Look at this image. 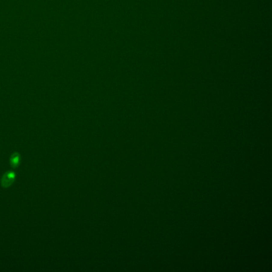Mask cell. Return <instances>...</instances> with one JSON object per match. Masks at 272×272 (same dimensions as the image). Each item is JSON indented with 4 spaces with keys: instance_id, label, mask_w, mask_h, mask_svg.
I'll return each mask as SVG.
<instances>
[{
    "instance_id": "cell-1",
    "label": "cell",
    "mask_w": 272,
    "mask_h": 272,
    "mask_svg": "<svg viewBox=\"0 0 272 272\" xmlns=\"http://www.w3.org/2000/svg\"><path fill=\"white\" fill-rule=\"evenodd\" d=\"M16 173L14 171H7L3 175L1 180V185L3 188H9L14 183Z\"/></svg>"
},
{
    "instance_id": "cell-2",
    "label": "cell",
    "mask_w": 272,
    "mask_h": 272,
    "mask_svg": "<svg viewBox=\"0 0 272 272\" xmlns=\"http://www.w3.org/2000/svg\"><path fill=\"white\" fill-rule=\"evenodd\" d=\"M20 155L18 153H15L12 154L10 160V163L11 167L14 169H16L20 164Z\"/></svg>"
}]
</instances>
